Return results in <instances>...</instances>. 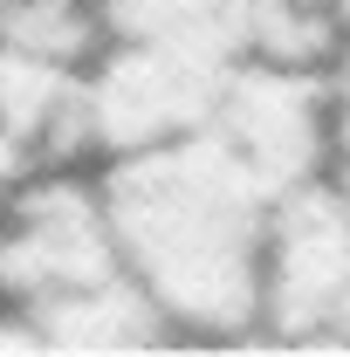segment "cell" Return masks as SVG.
<instances>
[{"instance_id": "1", "label": "cell", "mask_w": 350, "mask_h": 357, "mask_svg": "<svg viewBox=\"0 0 350 357\" xmlns=\"http://www.w3.org/2000/svg\"><path fill=\"white\" fill-rule=\"evenodd\" d=\"M96 192L117 255L151 296V310L165 316V330L192 337L261 330V255L282 185L220 124L117 151Z\"/></svg>"}, {"instance_id": "2", "label": "cell", "mask_w": 350, "mask_h": 357, "mask_svg": "<svg viewBox=\"0 0 350 357\" xmlns=\"http://www.w3.org/2000/svg\"><path fill=\"white\" fill-rule=\"evenodd\" d=\"M261 330L289 344L350 337V199L330 172L275 199L261 255Z\"/></svg>"}, {"instance_id": "3", "label": "cell", "mask_w": 350, "mask_h": 357, "mask_svg": "<svg viewBox=\"0 0 350 357\" xmlns=\"http://www.w3.org/2000/svg\"><path fill=\"white\" fill-rule=\"evenodd\" d=\"M131 275L103 213V192L76 178H48L35 192H7L0 206V296L14 310H48Z\"/></svg>"}, {"instance_id": "4", "label": "cell", "mask_w": 350, "mask_h": 357, "mask_svg": "<svg viewBox=\"0 0 350 357\" xmlns=\"http://www.w3.org/2000/svg\"><path fill=\"white\" fill-rule=\"evenodd\" d=\"M330 178L350 199V35L330 55Z\"/></svg>"}, {"instance_id": "5", "label": "cell", "mask_w": 350, "mask_h": 357, "mask_svg": "<svg viewBox=\"0 0 350 357\" xmlns=\"http://www.w3.org/2000/svg\"><path fill=\"white\" fill-rule=\"evenodd\" d=\"M14 158H21V137L0 124V206H7V192H14Z\"/></svg>"}]
</instances>
